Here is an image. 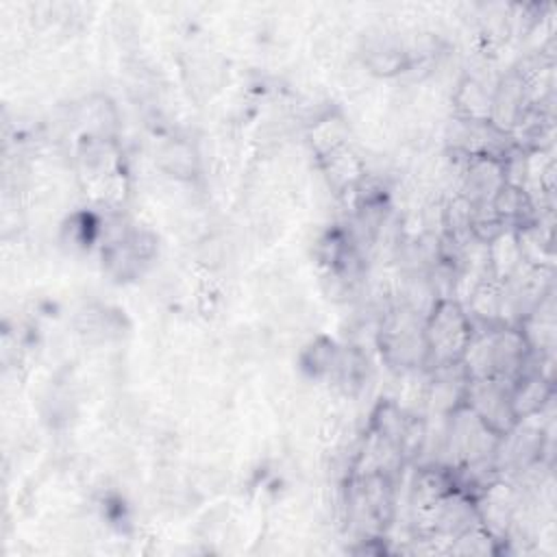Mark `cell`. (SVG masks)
<instances>
[{
	"label": "cell",
	"mask_w": 557,
	"mask_h": 557,
	"mask_svg": "<svg viewBox=\"0 0 557 557\" xmlns=\"http://www.w3.org/2000/svg\"><path fill=\"white\" fill-rule=\"evenodd\" d=\"M463 403L496 433L505 435L516 422L513 383L500 379H470Z\"/></svg>",
	"instance_id": "obj_2"
},
{
	"label": "cell",
	"mask_w": 557,
	"mask_h": 557,
	"mask_svg": "<svg viewBox=\"0 0 557 557\" xmlns=\"http://www.w3.org/2000/svg\"><path fill=\"white\" fill-rule=\"evenodd\" d=\"M472 337V322L457 300H437L424 324L426 361L435 368L461 361Z\"/></svg>",
	"instance_id": "obj_1"
}]
</instances>
